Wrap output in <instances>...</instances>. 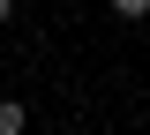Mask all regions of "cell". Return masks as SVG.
Wrapping results in <instances>:
<instances>
[{
    "label": "cell",
    "instance_id": "obj_1",
    "mask_svg": "<svg viewBox=\"0 0 150 135\" xmlns=\"http://www.w3.org/2000/svg\"><path fill=\"white\" fill-rule=\"evenodd\" d=\"M0 135H30V105L23 98H0Z\"/></svg>",
    "mask_w": 150,
    "mask_h": 135
},
{
    "label": "cell",
    "instance_id": "obj_2",
    "mask_svg": "<svg viewBox=\"0 0 150 135\" xmlns=\"http://www.w3.org/2000/svg\"><path fill=\"white\" fill-rule=\"evenodd\" d=\"M112 15L120 23H150V0H112Z\"/></svg>",
    "mask_w": 150,
    "mask_h": 135
},
{
    "label": "cell",
    "instance_id": "obj_3",
    "mask_svg": "<svg viewBox=\"0 0 150 135\" xmlns=\"http://www.w3.org/2000/svg\"><path fill=\"white\" fill-rule=\"evenodd\" d=\"M8 23H15V0H0V30H8Z\"/></svg>",
    "mask_w": 150,
    "mask_h": 135
},
{
    "label": "cell",
    "instance_id": "obj_4",
    "mask_svg": "<svg viewBox=\"0 0 150 135\" xmlns=\"http://www.w3.org/2000/svg\"><path fill=\"white\" fill-rule=\"evenodd\" d=\"M68 135H75V128H68Z\"/></svg>",
    "mask_w": 150,
    "mask_h": 135
}]
</instances>
